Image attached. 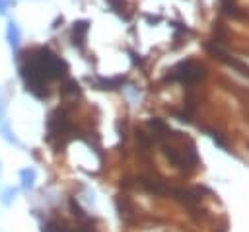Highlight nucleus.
I'll list each match as a JSON object with an SVG mask.
<instances>
[{
	"mask_svg": "<svg viewBox=\"0 0 249 232\" xmlns=\"http://www.w3.org/2000/svg\"><path fill=\"white\" fill-rule=\"evenodd\" d=\"M66 70V62L49 49H35L31 53L27 51L19 62V74L35 97H47V82L51 78L64 76Z\"/></svg>",
	"mask_w": 249,
	"mask_h": 232,
	"instance_id": "f257e3e1",
	"label": "nucleus"
},
{
	"mask_svg": "<svg viewBox=\"0 0 249 232\" xmlns=\"http://www.w3.org/2000/svg\"><path fill=\"white\" fill-rule=\"evenodd\" d=\"M171 78L173 80H179V82H185V84H193L198 78H202V66L191 62V60L181 62V64H177L171 70Z\"/></svg>",
	"mask_w": 249,
	"mask_h": 232,
	"instance_id": "f03ea898",
	"label": "nucleus"
},
{
	"mask_svg": "<svg viewBox=\"0 0 249 232\" xmlns=\"http://www.w3.org/2000/svg\"><path fill=\"white\" fill-rule=\"evenodd\" d=\"M0 135H2V138H4L8 144H12V146H21L19 138L14 135V131H12V127H10V123H8V117H6V97H4L2 92H0Z\"/></svg>",
	"mask_w": 249,
	"mask_h": 232,
	"instance_id": "7ed1b4c3",
	"label": "nucleus"
},
{
	"mask_svg": "<svg viewBox=\"0 0 249 232\" xmlns=\"http://www.w3.org/2000/svg\"><path fill=\"white\" fill-rule=\"evenodd\" d=\"M6 41L14 51H18L21 45V29H19L18 21H14V19H8V23H6Z\"/></svg>",
	"mask_w": 249,
	"mask_h": 232,
	"instance_id": "20e7f679",
	"label": "nucleus"
},
{
	"mask_svg": "<svg viewBox=\"0 0 249 232\" xmlns=\"http://www.w3.org/2000/svg\"><path fill=\"white\" fill-rule=\"evenodd\" d=\"M35 177H37V174H35L33 168H23V170H19V181H21V187H23L25 191L35 185Z\"/></svg>",
	"mask_w": 249,
	"mask_h": 232,
	"instance_id": "39448f33",
	"label": "nucleus"
},
{
	"mask_svg": "<svg viewBox=\"0 0 249 232\" xmlns=\"http://www.w3.org/2000/svg\"><path fill=\"white\" fill-rule=\"evenodd\" d=\"M16 195H18V189H16V187H12V185L2 187V189H0V203H2L4 207H10V205L14 203V199H16Z\"/></svg>",
	"mask_w": 249,
	"mask_h": 232,
	"instance_id": "423d86ee",
	"label": "nucleus"
},
{
	"mask_svg": "<svg viewBox=\"0 0 249 232\" xmlns=\"http://www.w3.org/2000/svg\"><path fill=\"white\" fill-rule=\"evenodd\" d=\"M88 31V23L82 21V23H74V41L78 39V43H84V33Z\"/></svg>",
	"mask_w": 249,
	"mask_h": 232,
	"instance_id": "0eeeda50",
	"label": "nucleus"
},
{
	"mask_svg": "<svg viewBox=\"0 0 249 232\" xmlns=\"http://www.w3.org/2000/svg\"><path fill=\"white\" fill-rule=\"evenodd\" d=\"M43 232H64L58 224H47V226H43Z\"/></svg>",
	"mask_w": 249,
	"mask_h": 232,
	"instance_id": "6e6552de",
	"label": "nucleus"
},
{
	"mask_svg": "<svg viewBox=\"0 0 249 232\" xmlns=\"http://www.w3.org/2000/svg\"><path fill=\"white\" fill-rule=\"evenodd\" d=\"M10 8V0H0V16H6Z\"/></svg>",
	"mask_w": 249,
	"mask_h": 232,
	"instance_id": "1a4fd4ad",
	"label": "nucleus"
},
{
	"mask_svg": "<svg viewBox=\"0 0 249 232\" xmlns=\"http://www.w3.org/2000/svg\"><path fill=\"white\" fill-rule=\"evenodd\" d=\"M10 2H14V0H10Z\"/></svg>",
	"mask_w": 249,
	"mask_h": 232,
	"instance_id": "9d476101",
	"label": "nucleus"
}]
</instances>
